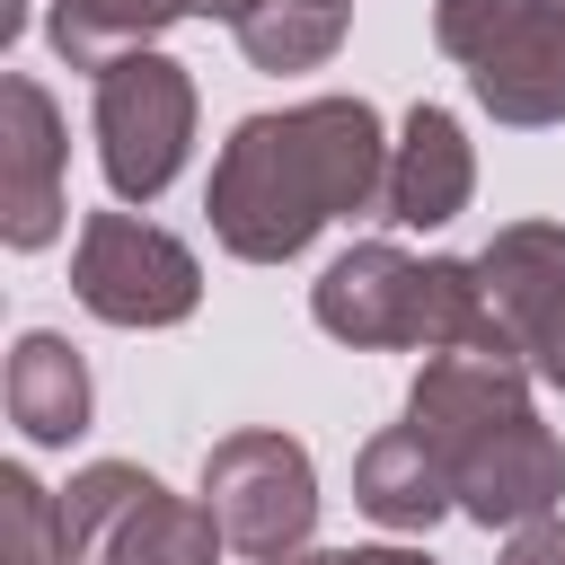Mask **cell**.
Here are the masks:
<instances>
[{"mask_svg": "<svg viewBox=\"0 0 565 565\" xmlns=\"http://www.w3.org/2000/svg\"><path fill=\"white\" fill-rule=\"evenodd\" d=\"M62 521L79 565H221V521L212 503L168 494L150 468L132 459H97L62 486Z\"/></svg>", "mask_w": 565, "mask_h": 565, "instance_id": "4", "label": "cell"}, {"mask_svg": "<svg viewBox=\"0 0 565 565\" xmlns=\"http://www.w3.org/2000/svg\"><path fill=\"white\" fill-rule=\"evenodd\" d=\"M238 53L256 71H318L335 44H344V9H318V0H274V9H247L238 26Z\"/></svg>", "mask_w": 565, "mask_h": 565, "instance_id": "15", "label": "cell"}, {"mask_svg": "<svg viewBox=\"0 0 565 565\" xmlns=\"http://www.w3.org/2000/svg\"><path fill=\"white\" fill-rule=\"evenodd\" d=\"M0 565H79L62 494L35 486L26 468H0Z\"/></svg>", "mask_w": 565, "mask_h": 565, "instance_id": "16", "label": "cell"}, {"mask_svg": "<svg viewBox=\"0 0 565 565\" xmlns=\"http://www.w3.org/2000/svg\"><path fill=\"white\" fill-rule=\"evenodd\" d=\"M406 424L450 468V494L486 530H530L565 494V441L530 406L521 353H433L406 388Z\"/></svg>", "mask_w": 565, "mask_h": 565, "instance_id": "2", "label": "cell"}, {"mask_svg": "<svg viewBox=\"0 0 565 565\" xmlns=\"http://www.w3.org/2000/svg\"><path fill=\"white\" fill-rule=\"evenodd\" d=\"M194 150V79L185 62H168L159 44L141 53H115L97 71V168L124 203H150L177 185Z\"/></svg>", "mask_w": 565, "mask_h": 565, "instance_id": "5", "label": "cell"}, {"mask_svg": "<svg viewBox=\"0 0 565 565\" xmlns=\"http://www.w3.org/2000/svg\"><path fill=\"white\" fill-rule=\"evenodd\" d=\"M9 424L35 450H62V441L88 433V362L53 327H26L18 353H9Z\"/></svg>", "mask_w": 565, "mask_h": 565, "instance_id": "13", "label": "cell"}, {"mask_svg": "<svg viewBox=\"0 0 565 565\" xmlns=\"http://www.w3.org/2000/svg\"><path fill=\"white\" fill-rule=\"evenodd\" d=\"M468 88L494 124H521V132L565 124V0H521L503 44L468 71Z\"/></svg>", "mask_w": 565, "mask_h": 565, "instance_id": "9", "label": "cell"}, {"mask_svg": "<svg viewBox=\"0 0 565 565\" xmlns=\"http://www.w3.org/2000/svg\"><path fill=\"white\" fill-rule=\"evenodd\" d=\"M494 565H565V521L547 512V521H530V530H512Z\"/></svg>", "mask_w": 565, "mask_h": 565, "instance_id": "18", "label": "cell"}, {"mask_svg": "<svg viewBox=\"0 0 565 565\" xmlns=\"http://www.w3.org/2000/svg\"><path fill=\"white\" fill-rule=\"evenodd\" d=\"M203 0H53V53L71 71H106L115 53H141L159 26L194 18Z\"/></svg>", "mask_w": 565, "mask_h": 565, "instance_id": "14", "label": "cell"}, {"mask_svg": "<svg viewBox=\"0 0 565 565\" xmlns=\"http://www.w3.org/2000/svg\"><path fill=\"white\" fill-rule=\"evenodd\" d=\"M203 503L238 556L274 565L318 530V468L291 433H230L203 450Z\"/></svg>", "mask_w": 565, "mask_h": 565, "instance_id": "7", "label": "cell"}, {"mask_svg": "<svg viewBox=\"0 0 565 565\" xmlns=\"http://www.w3.org/2000/svg\"><path fill=\"white\" fill-rule=\"evenodd\" d=\"M247 9H274V0H203V18H230V26H238ZM318 9H344V0H318Z\"/></svg>", "mask_w": 565, "mask_h": 565, "instance_id": "21", "label": "cell"}, {"mask_svg": "<svg viewBox=\"0 0 565 565\" xmlns=\"http://www.w3.org/2000/svg\"><path fill=\"white\" fill-rule=\"evenodd\" d=\"M468 194H477V150H468V132H459V115H450V106H415V115L397 124V141H388L380 212H388L397 230H441V221L468 212Z\"/></svg>", "mask_w": 565, "mask_h": 565, "instance_id": "10", "label": "cell"}, {"mask_svg": "<svg viewBox=\"0 0 565 565\" xmlns=\"http://www.w3.org/2000/svg\"><path fill=\"white\" fill-rule=\"evenodd\" d=\"M521 362H530V380H547V388H565V309H556V318H547V327L530 335V353H521Z\"/></svg>", "mask_w": 565, "mask_h": 565, "instance_id": "20", "label": "cell"}, {"mask_svg": "<svg viewBox=\"0 0 565 565\" xmlns=\"http://www.w3.org/2000/svg\"><path fill=\"white\" fill-rule=\"evenodd\" d=\"M309 318L353 353H512L486 309L477 256H406L388 238L344 247L309 282Z\"/></svg>", "mask_w": 565, "mask_h": 565, "instance_id": "3", "label": "cell"}, {"mask_svg": "<svg viewBox=\"0 0 565 565\" xmlns=\"http://www.w3.org/2000/svg\"><path fill=\"white\" fill-rule=\"evenodd\" d=\"M477 282H486V309L503 327L512 353H530V335L565 309V221H512L477 247Z\"/></svg>", "mask_w": 565, "mask_h": 565, "instance_id": "11", "label": "cell"}, {"mask_svg": "<svg viewBox=\"0 0 565 565\" xmlns=\"http://www.w3.org/2000/svg\"><path fill=\"white\" fill-rule=\"evenodd\" d=\"M71 291L88 318L106 327H177L203 300V265L185 238H168L159 221L132 212H88L79 247H71Z\"/></svg>", "mask_w": 565, "mask_h": 565, "instance_id": "6", "label": "cell"}, {"mask_svg": "<svg viewBox=\"0 0 565 565\" xmlns=\"http://www.w3.org/2000/svg\"><path fill=\"white\" fill-rule=\"evenodd\" d=\"M274 565H433L424 547H291Z\"/></svg>", "mask_w": 565, "mask_h": 565, "instance_id": "19", "label": "cell"}, {"mask_svg": "<svg viewBox=\"0 0 565 565\" xmlns=\"http://www.w3.org/2000/svg\"><path fill=\"white\" fill-rule=\"evenodd\" d=\"M62 106L44 97V79L9 71L0 79V238L18 256L53 247L62 230Z\"/></svg>", "mask_w": 565, "mask_h": 565, "instance_id": "8", "label": "cell"}, {"mask_svg": "<svg viewBox=\"0 0 565 565\" xmlns=\"http://www.w3.org/2000/svg\"><path fill=\"white\" fill-rule=\"evenodd\" d=\"M388 185V132L371 97H309L247 115L212 168V238L247 265H291L327 221L371 212Z\"/></svg>", "mask_w": 565, "mask_h": 565, "instance_id": "1", "label": "cell"}, {"mask_svg": "<svg viewBox=\"0 0 565 565\" xmlns=\"http://www.w3.org/2000/svg\"><path fill=\"white\" fill-rule=\"evenodd\" d=\"M353 503H362L380 530H433L441 512H459L450 468L433 459V441H424L415 424H388L380 441H362V459H353Z\"/></svg>", "mask_w": 565, "mask_h": 565, "instance_id": "12", "label": "cell"}, {"mask_svg": "<svg viewBox=\"0 0 565 565\" xmlns=\"http://www.w3.org/2000/svg\"><path fill=\"white\" fill-rule=\"evenodd\" d=\"M512 9H521V0H433V35H441V53H450V62H468V71H477V62L503 44Z\"/></svg>", "mask_w": 565, "mask_h": 565, "instance_id": "17", "label": "cell"}]
</instances>
